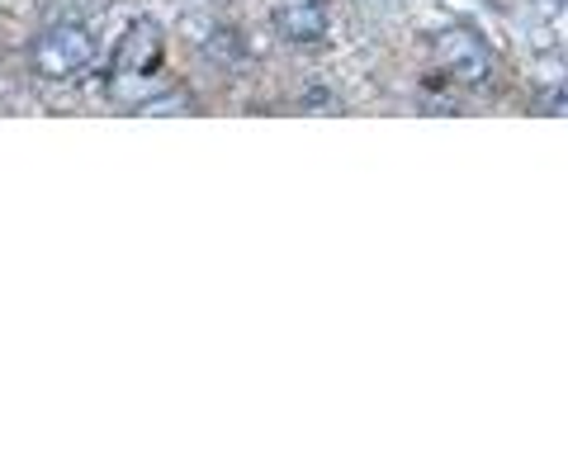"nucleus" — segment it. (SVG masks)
<instances>
[{
	"label": "nucleus",
	"mask_w": 568,
	"mask_h": 474,
	"mask_svg": "<svg viewBox=\"0 0 568 474\" xmlns=\"http://www.w3.org/2000/svg\"><path fill=\"white\" fill-rule=\"evenodd\" d=\"M162 58H166V43H162V29L152 20H138L129 33H123V43L114 52V72H110V85L119 91L123 81H142V77H156L162 72Z\"/></svg>",
	"instance_id": "7ed1b4c3"
},
{
	"label": "nucleus",
	"mask_w": 568,
	"mask_h": 474,
	"mask_svg": "<svg viewBox=\"0 0 568 474\" xmlns=\"http://www.w3.org/2000/svg\"><path fill=\"white\" fill-rule=\"evenodd\" d=\"M33 72L48 81H71L95 62V33L85 24H48L29 48Z\"/></svg>",
	"instance_id": "f257e3e1"
},
{
	"label": "nucleus",
	"mask_w": 568,
	"mask_h": 474,
	"mask_svg": "<svg viewBox=\"0 0 568 474\" xmlns=\"http://www.w3.org/2000/svg\"><path fill=\"white\" fill-rule=\"evenodd\" d=\"M271 20L290 43H323L327 39V0H275Z\"/></svg>",
	"instance_id": "20e7f679"
},
{
	"label": "nucleus",
	"mask_w": 568,
	"mask_h": 474,
	"mask_svg": "<svg viewBox=\"0 0 568 474\" xmlns=\"http://www.w3.org/2000/svg\"><path fill=\"white\" fill-rule=\"evenodd\" d=\"M432 58L450 81L469 85V91L493 77V48L474 24H446L432 39Z\"/></svg>",
	"instance_id": "f03ea898"
}]
</instances>
